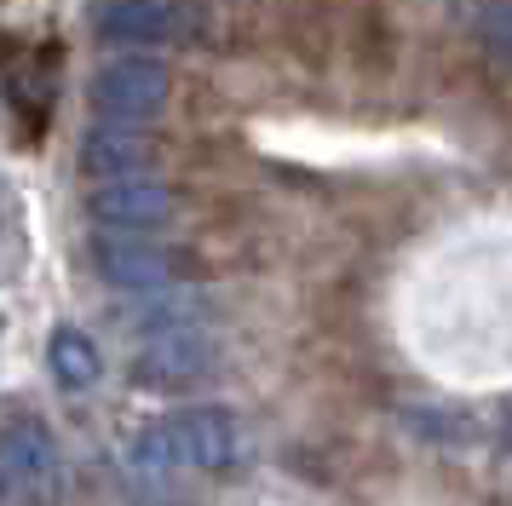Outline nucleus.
<instances>
[{"mask_svg": "<svg viewBox=\"0 0 512 506\" xmlns=\"http://www.w3.org/2000/svg\"><path fill=\"white\" fill-rule=\"evenodd\" d=\"M133 156H139V138L127 133V127H98L87 138V161L93 167H127Z\"/></svg>", "mask_w": 512, "mask_h": 506, "instance_id": "4", "label": "nucleus"}, {"mask_svg": "<svg viewBox=\"0 0 512 506\" xmlns=\"http://www.w3.org/2000/svg\"><path fill=\"white\" fill-rule=\"evenodd\" d=\"M98 207L116 213V219H156L162 196L156 190H110V196H98Z\"/></svg>", "mask_w": 512, "mask_h": 506, "instance_id": "5", "label": "nucleus"}, {"mask_svg": "<svg viewBox=\"0 0 512 506\" xmlns=\"http://www.w3.org/2000/svg\"><path fill=\"white\" fill-rule=\"evenodd\" d=\"M495 35H501V46L512 52V12H501V18H495Z\"/></svg>", "mask_w": 512, "mask_h": 506, "instance_id": "6", "label": "nucleus"}, {"mask_svg": "<svg viewBox=\"0 0 512 506\" xmlns=\"http://www.w3.org/2000/svg\"><path fill=\"white\" fill-rule=\"evenodd\" d=\"M58 46H41V52H24L18 64L6 69V98H12V110L24 115L29 133H41L52 115V87H58Z\"/></svg>", "mask_w": 512, "mask_h": 506, "instance_id": "2", "label": "nucleus"}, {"mask_svg": "<svg viewBox=\"0 0 512 506\" xmlns=\"http://www.w3.org/2000/svg\"><path fill=\"white\" fill-rule=\"evenodd\" d=\"M167 98V69L156 58H116L98 69L93 81V104L116 121H139Z\"/></svg>", "mask_w": 512, "mask_h": 506, "instance_id": "1", "label": "nucleus"}, {"mask_svg": "<svg viewBox=\"0 0 512 506\" xmlns=\"http://www.w3.org/2000/svg\"><path fill=\"white\" fill-rule=\"evenodd\" d=\"M98 29L110 41H162V35H173V12L162 0H110Z\"/></svg>", "mask_w": 512, "mask_h": 506, "instance_id": "3", "label": "nucleus"}]
</instances>
